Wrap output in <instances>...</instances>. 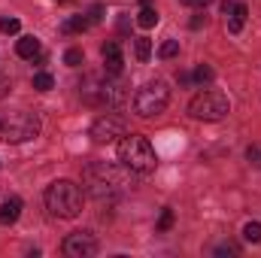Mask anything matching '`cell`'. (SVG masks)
I'll list each match as a JSON object with an SVG mask.
<instances>
[{"mask_svg": "<svg viewBox=\"0 0 261 258\" xmlns=\"http://www.w3.org/2000/svg\"><path fill=\"white\" fill-rule=\"evenodd\" d=\"M119 161L130 173H140V176H146V173H152L158 167V155H155L152 143L146 137H140V134H125L119 140Z\"/></svg>", "mask_w": 261, "mask_h": 258, "instance_id": "cell-1", "label": "cell"}, {"mask_svg": "<svg viewBox=\"0 0 261 258\" xmlns=\"http://www.w3.org/2000/svg\"><path fill=\"white\" fill-rule=\"evenodd\" d=\"M85 186H88L91 197L103 207V203H116L119 200V194H122V176L110 164H88L85 167Z\"/></svg>", "mask_w": 261, "mask_h": 258, "instance_id": "cell-2", "label": "cell"}, {"mask_svg": "<svg viewBox=\"0 0 261 258\" xmlns=\"http://www.w3.org/2000/svg\"><path fill=\"white\" fill-rule=\"evenodd\" d=\"M46 210L58 219H76L82 210V189L70 179H58L46 189Z\"/></svg>", "mask_w": 261, "mask_h": 258, "instance_id": "cell-3", "label": "cell"}, {"mask_svg": "<svg viewBox=\"0 0 261 258\" xmlns=\"http://www.w3.org/2000/svg\"><path fill=\"white\" fill-rule=\"evenodd\" d=\"M167 104H170V88H167L164 79H152V82L140 85L137 94H134V113H137L140 119H155V116H161V113L167 110Z\"/></svg>", "mask_w": 261, "mask_h": 258, "instance_id": "cell-4", "label": "cell"}, {"mask_svg": "<svg viewBox=\"0 0 261 258\" xmlns=\"http://www.w3.org/2000/svg\"><path fill=\"white\" fill-rule=\"evenodd\" d=\"M40 134V119L37 113H28V110H15V113H6L0 119V140L6 143H28Z\"/></svg>", "mask_w": 261, "mask_h": 258, "instance_id": "cell-5", "label": "cell"}, {"mask_svg": "<svg viewBox=\"0 0 261 258\" xmlns=\"http://www.w3.org/2000/svg\"><path fill=\"white\" fill-rule=\"evenodd\" d=\"M228 110H231L228 97L222 91H213V88L195 94L192 104H189V113H192V119H197V122H222L228 116Z\"/></svg>", "mask_w": 261, "mask_h": 258, "instance_id": "cell-6", "label": "cell"}, {"mask_svg": "<svg viewBox=\"0 0 261 258\" xmlns=\"http://www.w3.org/2000/svg\"><path fill=\"white\" fill-rule=\"evenodd\" d=\"M61 249H64L67 258H91L97 255V240L91 231H73V234H67Z\"/></svg>", "mask_w": 261, "mask_h": 258, "instance_id": "cell-7", "label": "cell"}, {"mask_svg": "<svg viewBox=\"0 0 261 258\" xmlns=\"http://www.w3.org/2000/svg\"><path fill=\"white\" fill-rule=\"evenodd\" d=\"M91 137H94V143H116L119 137H125V122L119 116L107 113L91 125Z\"/></svg>", "mask_w": 261, "mask_h": 258, "instance_id": "cell-8", "label": "cell"}, {"mask_svg": "<svg viewBox=\"0 0 261 258\" xmlns=\"http://www.w3.org/2000/svg\"><path fill=\"white\" fill-rule=\"evenodd\" d=\"M222 15L228 18V31H231V34H240V31H243V24H246V15H249V9H246L243 3L225 0V3H222Z\"/></svg>", "mask_w": 261, "mask_h": 258, "instance_id": "cell-9", "label": "cell"}, {"mask_svg": "<svg viewBox=\"0 0 261 258\" xmlns=\"http://www.w3.org/2000/svg\"><path fill=\"white\" fill-rule=\"evenodd\" d=\"M103 85H107V79H100V76H88L79 88H82V100L88 104V107H103Z\"/></svg>", "mask_w": 261, "mask_h": 258, "instance_id": "cell-10", "label": "cell"}, {"mask_svg": "<svg viewBox=\"0 0 261 258\" xmlns=\"http://www.w3.org/2000/svg\"><path fill=\"white\" fill-rule=\"evenodd\" d=\"M103 67L110 76H119L122 67H125V58H122V46L119 43H107L103 46Z\"/></svg>", "mask_w": 261, "mask_h": 258, "instance_id": "cell-11", "label": "cell"}, {"mask_svg": "<svg viewBox=\"0 0 261 258\" xmlns=\"http://www.w3.org/2000/svg\"><path fill=\"white\" fill-rule=\"evenodd\" d=\"M21 216V197H6L0 203V225H15Z\"/></svg>", "mask_w": 261, "mask_h": 258, "instance_id": "cell-12", "label": "cell"}, {"mask_svg": "<svg viewBox=\"0 0 261 258\" xmlns=\"http://www.w3.org/2000/svg\"><path fill=\"white\" fill-rule=\"evenodd\" d=\"M15 52H18V58H37L40 55V40L37 37H21L15 43Z\"/></svg>", "mask_w": 261, "mask_h": 258, "instance_id": "cell-13", "label": "cell"}, {"mask_svg": "<svg viewBox=\"0 0 261 258\" xmlns=\"http://www.w3.org/2000/svg\"><path fill=\"white\" fill-rule=\"evenodd\" d=\"M94 21L91 18H85V15H73V18H67L64 24H61V31L64 34H79V31H88Z\"/></svg>", "mask_w": 261, "mask_h": 258, "instance_id": "cell-14", "label": "cell"}, {"mask_svg": "<svg viewBox=\"0 0 261 258\" xmlns=\"http://www.w3.org/2000/svg\"><path fill=\"white\" fill-rule=\"evenodd\" d=\"M137 21H140V28H155V24H158V12H155L149 3H143V9H140Z\"/></svg>", "mask_w": 261, "mask_h": 258, "instance_id": "cell-15", "label": "cell"}, {"mask_svg": "<svg viewBox=\"0 0 261 258\" xmlns=\"http://www.w3.org/2000/svg\"><path fill=\"white\" fill-rule=\"evenodd\" d=\"M134 52H137V61H149V55H152V43H149L146 37H137V40H134Z\"/></svg>", "mask_w": 261, "mask_h": 258, "instance_id": "cell-16", "label": "cell"}, {"mask_svg": "<svg viewBox=\"0 0 261 258\" xmlns=\"http://www.w3.org/2000/svg\"><path fill=\"white\" fill-rule=\"evenodd\" d=\"M243 240L261 243V222H246V225H243Z\"/></svg>", "mask_w": 261, "mask_h": 258, "instance_id": "cell-17", "label": "cell"}, {"mask_svg": "<svg viewBox=\"0 0 261 258\" xmlns=\"http://www.w3.org/2000/svg\"><path fill=\"white\" fill-rule=\"evenodd\" d=\"M34 88H37V91H52V88H55V79H52L49 73H37V76H34Z\"/></svg>", "mask_w": 261, "mask_h": 258, "instance_id": "cell-18", "label": "cell"}, {"mask_svg": "<svg viewBox=\"0 0 261 258\" xmlns=\"http://www.w3.org/2000/svg\"><path fill=\"white\" fill-rule=\"evenodd\" d=\"M158 55H161L164 61H170V58H176V55H179V43H176V40H167V43H164V46L158 49Z\"/></svg>", "mask_w": 261, "mask_h": 258, "instance_id": "cell-19", "label": "cell"}, {"mask_svg": "<svg viewBox=\"0 0 261 258\" xmlns=\"http://www.w3.org/2000/svg\"><path fill=\"white\" fill-rule=\"evenodd\" d=\"M170 228H173V210L164 207L161 210V219H158V231H170Z\"/></svg>", "mask_w": 261, "mask_h": 258, "instance_id": "cell-20", "label": "cell"}, {"mask_svg": "<svg viewBox=\"0 0 261 258\" xmlns=\"http://www.w3.org/2000/svg\"><path fill=\"white\" fill-rule=\"evenodd\" d=\"M192 79H195V82H200V85H203V82H213V67L200 64V67L195 70V76H192Z\"/></svg>", "mask_w": 261, "mask_h": 258, "instance_id": "cell-21", "label": "cell"}, {"mask_svg": "<svg viewBox=\"0 0 261 258\" xmlns=\"http://www.w3.org/2000/svg\"><path fill=\"white\" fill-rule=\"evenodd\" d=\"M21 21L18 18H0V34H18Z\"/></svg>", "mask_w": 261, "mask_h": 258, "instance_id": "cell-22", "label": "cell"}, {"mask_svg": "<svg viewBox=\"0 0 261 258\" xmlns=\"http://www.w3.org/2000/svg\"><path fill=\"white\" fill-rule=\"evenodd\" d=\"M64 64L67 67H79L82 64V49H67L64 52Z\"/></svg>", "mask_w": 261, "mask_h": 258, "instance_id": "cell-23", "label": "cell"}, {"mask_svg": "<svg viewBox=\"0 0 261 258\" xmlns=\"http://www.w3.org/2000/svg\"><path fill=\"white\" fill-rule=\"evenodd\" d=\"M216 255H240V246L237 243H222V246H216Z\"/></svg>", "mask_w": 261, "mask_h": 258, "instance_id": "cell-24", "label": "cell"}, {"mask_svg": "<svg viewBox=\"0 0 261 258\" xmlns=\"http://www.w3.org/2000/svg\"><path fill=\"white\" fill-rule=\"evenodd\" d=\"M246 155H249V161H252V164H261V152H258V146H249V152H246Z\"/></svg>", "mask_w": 261, "mask_h": 258, "instance_id": "cell-25", "label": "cell"}, {"mask_svg": "<svg viewBox=\"0 0 261 258\" xmlns=\"http://www.w3.org/2000/svg\"><path fill=\"white\" fill-rule=\"evenodd\" d=\"M6 91H9V79H6V76H0V97H3Z\"/></svg>", "mask_w": 261, "mask_h": 258, "instance_id": "cell-26", "label": "cell"}, {"mask_svg": "<svg viewBox=\"0 0 261 258\" xmlns=\"http://www.w3.org/2000/svg\"><path fill=\"white\" fill-rule=\"evenodd\" d=\"M182 3H186V6H206L210 0H182Z\"/></svg>", "mask_w": 261, "mask_h": 258, "instance_id": "cell-27", "label": "cell"}]
</instances>
